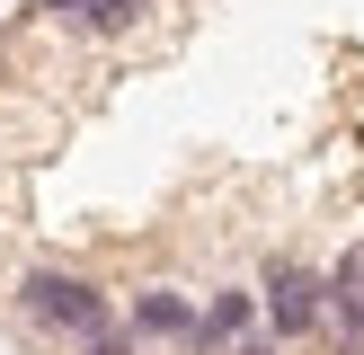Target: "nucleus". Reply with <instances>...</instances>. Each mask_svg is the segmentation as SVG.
Returning <instances> with one entry per match:
<instances>
[{"mask_svg": "<svg viewBox=\"0 0 364 355\" xmlns=\"http://www.w3.org/2000/svg\"><path fill=\"white\" fill-rule=\"evenodd\" d=\"M18 311L36 320V329H53V337H98V329H116L107 320V293L89 275H71V266H27V284H18Z\"/></svg>", "mask_w": 364, "mask_h": 355, "instance_id": "nucleus-1", "label": "nucleus"}, {"mask_svg": "<svg viewBox=\"0 0 364 355\" xmlns=\"http://www.w3.org/2000/svg\"><path fill=\"white\" fill-rule=\"evenodd\" d=\"M258 311H267V329H276V337H320V329H329V275H311V266L276 258V266H267Z\"/></svg>", "mask_w": 364, "mask_h": 355, "instance_id": "nucleus-2", "label": "nucleus"}, {"mask_svg": "<svg viewBox=\"0 0 364 355\" xmlns=\"http://www.w3.org/2000/svg\"><path fill=\"white\" fill-rule=\"evenodd\" d=\"M124 329L151 337V346H196V302H187V293H169V284H142L134 311H124Z\"/></svg>", "mask_w": 364, "mask_h": 355, "instance_id": "nucleus-3", "label": "nucleus"}, {"mask_svg": "<svg viewBox=\"0 0 364 355\" xmlns=\"http://www.w3.org/2000/svg\"><path fill=\"white\" fill-rule=\"evenodd\" d=\"M329 337L347 355H364V240L329 266Z\"/></svg>", "mask_w": 364, "mask_h": 355, "instance_id": "nucleus-4", "label": "nucleus"}, {"mask_svg": "<svg viewBox=\"0 0 364 355\" xmlns=\"http://www.w3.org/2000/svg\"><path fill=\"white\" fill-rule=\"evenodd\" d=\"M249 320H258V293H213L205 311H196V355H223L249 337Z\"/></svg>", "mask_w": 364, "mask_h": 355, "instance_id": "nucleus-5", "label": "nucleus"}, {"mask_svg": "<svg viewBox=\"0 0 364 355\" xmlns=\"http://www.w3.org/2000/svg\"><path fill=\"white\" fill-rule=\"evenodd\" d=\"M151 9H160V0H80L71 27H80V36H124V27H142Z\"/></svg>", "mask_w": 364, "mask_h": 355, "instance_id": "nucleus-6", "label": "nucleus"}, {"mask_svg": "<svg viewBox=\"0 0 364 355\" xmlns=\"http://www.w3.org/2000/svg\"><path fill=\"white\" fill-rule=\"evenodd\" d=\"M89 355H142V337H134V329H98V337H89Z\"/></svg>", "mask_w": 364, "mask_h": 355, "instance_id": "nucleus-7", "label": "nucleus"}, {"mask_svg": "<svg viewBox=\"0 0 364 355\" xmlns=\"http://www.w3.org/2000/svg\"><path fill=\"white\" fill-rule=\"evenodd\" d=\"M36 9H53V18H71V9H80V0H36Z\"/></svg>", "mask_w": 364, "mask_h": 355, "instance_id": "nucleus-8", "label": "nucleus"}, {"mask_svg": "<svg viewBox=\"0 0 364 355\" xmlns=\"http://www.w3.org/2000/svg\"><path fill=\"white\" fill-rule=\"evenodd\" d=\"M231 355H276V346H258V337H240V346H231Z\"/></svg>", "mask_w": 364, "mask_h": 355, "instance_id": "nucleus-9", "label": "nucleus"}]
</instances>
